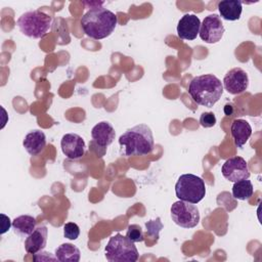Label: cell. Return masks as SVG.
<instances>
[{
  "mask_svg": "<svg viewBox=\"0 0 262 262\" xmlns=\"http://www.w3.org/2000/svg\"><path fill=\"white\" fill-rule=\"evenodd\" d=\"M119 144L121 156H145L152 151L155 141L150 128L145 124H139L127 129L119 137Z\"/></svg>",
  "mask_w": 262,
  "mask_h": 262,
  "instance_id": "obj_1",
  "label": "cell"
},
{
  "mask_svg": "<svg viewBox=\"0 0 262 262\" xmlns=\"http://www.w3.org/2000/svg\"><path fill=\"white\" fill-rule=\"evenodd\" d=\"M117 24V15L101 6L91 7L81 18L83 32L95 40L108 37L115 31Z\"/></svg>",
  "mask_w": 262,
  "mask_h": 262,
  "instance_id": "obj_2",
  "label": "cell"
},
{
  "mask_svg": "<svg viewBox=\"0 0 262 262\" xmlns=\"http://www.w3.org/2000/svg\"><path fill=\"white\" fill-rule=\"evenodd\" d=\"M188 93L200 105L212 107L223 93L222 82L212 74L194 77L188 85Z\"/></svg>",
  "mask_w": 262,
  "mask_h": 262,
  "instance_id": "obj_3",
  "label": "cell"
},
{
  "mask_svg": "<svg viewBox=\"0 0 262 262\" xmlns=\"http://www.w3.org/2000/svg\"><path fill=\"white\" fill-rule=\"evenodd\" d=\"M52 17L40 10H32L23 13L16 20L19 31L32 39H41L51 28Z\"/></svg>",
  "mask_w": 262,
  "mask_h": 262,
  "instance_id": "obj_4",
  "label": "cell"
},
{
  "mask_svg": "<svg viewBox=\"0 0 262 262\" xmlns=\"http://www.w3.org/2000/svg\"><path fill=\"white\" fill-rule=\"evenodd\" d=\"M104 252V256L110 262H136L139 258L134 243L120 233L111 236Z\"/></svg>",
  "mask_w": 262,
  "mask_h": 262,
  "instance_id": "obj_5",
  "label": "cell"
},
{
  "mask_svg": "<svg viewBox=\"0 0 262 262\" xmlns=\"http://www.w3.org/2000/svg\"><path fill=\"white\" fill-rule=\"evenodd\" d=\"M176 196L191 204L200 203L206 195L204 180L193 174H182L175 184Z\"/></svg>",
  "mask_w": 262,
  "mask_h": 262,
  "instance_id": "obj_6",
  "label": "cell"
},
{
  "mask_svg": "<svg viewBox=\"0 0 262 262\" xmlns=\"http://www.w3.org/2000/svg\"><path fill=\"white\" fill-rule=\"evenodd\" d=\"M171 218L182 228H193L200 222V211L194 204L177 201L171 206Z\"/></svg>",
  "mask_w": 262,
  "mask_h": 262,
  "instance_id": "obj_7",
  "label": "cell"
},
{
  "mask_svg": "<svg viewBox=\"0 0 262 262\" xmlns=\"http://www.w3.org/2000/svg\"><path fill=\"white\" fill-rule=\"evenodd\" d=\"M224 32L225 29L220 16L217 14H210L201 23L199 35L206 43L215 44L221 40Z\"/></svg>",
  "mask_w": 262,
  "mask_h": 262,
  "instance_id": "obj_8",
  "label": "cell"
},
{
  "mask_svg": "<svg viewBox=\"0 0 262 262\" xmlns=\"http://www.w3.org/2000/svg\"><path fill=\"white\" fill-rule=\"evenodd\" d=\"M222 176L230 181L236 182L242 179H249L250 171L246 160L242 157H232L227 159L221 168Z\"/></svg>",
  "mask_w": 262,
  "mask_h": 262,
  "instance_id": "obj_9",
  "label": "cell"
},
{
  "mask_svg": "<svg viewBox=\"0 0 262 262\" xmlns=\"http://www.w3.org/2000/svg\"><path fill=\"white\" fill-rule=\"evenodd\" d=\"M222 85L228 93L233 95L241 94L249 87L248 74L242 68H233L225 74Z\"/></svg>",
  "mask_w": 262,
  "mask_h": 262,
  "instance_id": "obj_10",
  "label": "cell"
},
{
  "mask_svg": "<svg viewBox=\"0 0 262 262\" xmlns=\"http://www.w3.org/2000/svg\"><path fill=\"white\" fill-rule=\"evenodd\" d=\"M60 147L63 155L71 160H78L85 154V142L76 133L64 134L60 140Z\"/></svg>",
  "mask_w": 262,
  "mask_h": 262,
  "instance_id": "obj_11",
  "label": "cell"
},
{
  "mask_svg": "<svg viewBox=\"0 0 262 262\" xmlns=\"http://www.w3.org/2000/svg\"><path fill=\"white\" fill-rule=\"evenodd\" d=\"M201 27L200 18L192 13L184 14L178 21L177 35L182 40H194L199 35Z\"/></svg>",
  "mask_w": 262,
  "mask_h": 262,
  "instance_id": "obj_12",
  "label": "cell"
},
{
  "mask_svg": "<svg viewBox=\"0 0 262 262\" xmlns=\"http://www.w3.org/2000/svg\"><path fill=\"white\" fill-rule=\"evenodd\" d=\"M115 136V129L110 122H99L91 130V144H96L97 146L100 147H106L113 143Z\"/></svg>",
  "mask_w": 262,
  "mask_h": 262,
  "instance_id": "obj_13",
  "label": "cell"
},
{
  "mask_svg": "<svg viewBox=\"0 0 262 262\" xmlns=\"http://www.w3.org/2000/svg\"><path fill=\"white\" fill-rule=\"evenodd\" d=\"M48 229L46 226H39L34 229V231L28 235L25 241V249L29 254H37L42 252L47 244Z\"/></svg>",
  "mask_w": 262,
  "mask_h": 262,
  "instance_id": "obj_14",
  "label": "cell"
},
{
  "mask_svg": "<svg viewBox=\"0 0 262 262\" xmlns=\"http://www.w3.org/2000/svg\"><path fill=\"white\" fill-rule=\"evenodd\" d=\"M23 145L29 155H39L45 149L46 136L41 130H33L25 136Z\"/></svg>",
  "mask_w": 262,
  "mask_h": 262,
  "instance_id": "obj_15",
  "label": "cell"
},
{
  "mask_svg": "<svg viewBox=\"0 0 262 262\" xmlns=\"http://www.w3.org/2000/svg\"><path fill=\"white\" fill-rule=\"evenodd\" d=\"M230 133L236 147H243L252 135V127L244 119H236L232 122Z\"/></svg>",
  "mask_w": 262,
  "mask_h": 262,
  "instance_id": "obj_16",
  "label": "cell"
},
{
  "mask_svg": "<svg viewBox=\"0 0 262 262\" xmlns=\"http://www.w3.org/2000/svg\"><path fill=\"white\" fill-rule=\"evenodd\" d=\"M238 0H222L218 3V10L225 20H237L241 17L243 6Z\"/></svg>",
  "mask_w": 262,
  "mask_h": 262,
  "instance_id": "obj_17",
  "label": "cell"
},
{
  "mask_svg": "<svg viewBox=\"0 0 262 262\" xmlns=\"http://www.w3.org/2000/svg\"><path fill=\"white\" fill-rule=\"evenodd\" d=\"M54 255L60 262H79L81 258L80 250L70 243L61 244L57 247Z\"/></svg>",
  "mask_w": 262,
  "mask_h": 262,
  "instance_id": "obj_18",
  "label": "cell"
},
{
  "mask_svg": "<svg viewBox=\"0 0 262 262\" xmlns=\"http://www.w3.org/2000/svg\"><path fill=\"white\" fill-rule=\"evenodd\" d=\"M36 219L30 215H20L13 219L12 228L19 235H29L36 228Z\"/></svg>",
  "mask_w": 262,
  "mask_h": 262,
  "instance_id": "obj_19",
  "label": "cell"
},
{
  "mask_svg": "<svg viewBox=\"0 0 262 262\" xmlns=\"http://www.w3.org/2000/svg\"><path fill=\"white\" fill-rule=\"evenodd\" d=\"M253 191H254L253 184L248 179H242L239 181L233 182L232 195L234 199L246 201L252 196Z\"/></svg>",
  "mask_w": 262,
  "mask_h": 262,
  "instance_id": "obj_20",
  "label": "cell"
},
{
  "mask_svg": "<svg viewBox=\"0 0 262 262\" xmlns=\"http://www.w3.org/2000/svg\"><path fill=\"white\" fill-rule=\"evenodd\" d=\"M126 236L133 243H141L144 241V234L141 227L137 224H130L127 228Z\"/></svg>",
  "mask_w": 262,
  "mask_h": 262,
  "instance_id": "obj_21",
  "label": "cell"
},
{
  "mask_svg": "<svg viewBox=\"0 0 262 262\" xmlns=\"http://www.w3.org/2000/svg\"><path fill=\"white\" fill-rule=\"evenodd\" d=\"M145 227H146V234L158 239L159 233L163 228V223L161 222V219L158 217L156 220L147 221L145 223Z\"/></svg>",
  "mask_w": 262,
  "mask_h": 262,
  "instance_id": "obj_22",
  "label": "cell"
},
{
  "mask_svg": "<svg viewBox=\"0 0 262 262\" xmlns=\"http://www.w3.org/2000/svg\"><path fill=\"white\" fill-rule=\"evenodd\" d=\"M63 235L64 237L75 241L80 235V228L79 226L74 222H68L63 225Z\"/></svg>",
  "mask_w": 262,
  "mask_h": 262,
  "instance_id": "obj_23",
  "label": "cell"
},
{
  "mask_svg": "<svg viewBox=\"0 0 262 262\" xmlns=\"http://www.w3.org/2000/svg\"><path fill=\"white\" fill-rule=\"evenodd\" d=\"M200 124L204 128H211L216 124V117L212 112H205L200 117Z\"/></svg>",
  "mask_w": 262,
  "mask_h": 262,
  "instance_id": "obj_24",
  "label": "cell"
},
{
  "mask_svg": "<svg viewBox=\"0 0 262 262\" xmlns=\"http://www.w3.org/2000/svg\"><path fill=\"white\" fill-rule=\"evenodd\" d=\"M0 217H1V234H3L10 228V226H12V222H10L9 217H7L5 214H1Z\"/></svg>",
  "mask_w": 262,
  "mask_h": 262,
  "instance_id": "obj_25",
  "label": "cell"
}]
</instances>
